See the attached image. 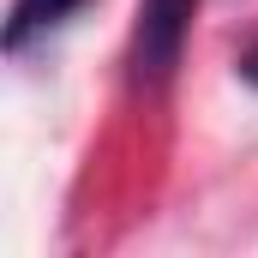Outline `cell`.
Returning <instances> with one entry per match:
<instances>
[{"label":"cell","mask_w":258,"mask_h":258,"mask_svg":"<svg viewBox=\"0 0 258 258\" xmlns=\"http://www.w3.org/2000/svg\"><path fill=\"white\" fill-rule=\"evenodd\" d=\"M198 0H138V24H132V84L138 90H156L174 78V66L186 54V36H192Z\"/></svg>","instance_id":"obj_1"},{"label":"cell","mask_w":258,"mask_h":258,"mask_svg":"<svg viewBox=\"0 0 258 258\" xmlns=\"http://www.w3.org/2000/svg\"><path fill=\"white\" fill-rule=\"evenodd\" d=\"M240 78L258 84V42H252V48H240Z\"/></svg>","instance_id":"obj_3"},{"label":"cell","mask_w":258,"mask_h":258,"mask_svg":"<svg viewBox=\"0 0 258 258\" xmlns=\"http://www.w3.org/2000/svg\"><path fill=\"white\" fill-rule=\"evenodd\" d=\"M78 6H84V0H12V18H6V54H24L42 30H60Z\"/></svg>","instance_id":"obj_2"}]
</instances>
